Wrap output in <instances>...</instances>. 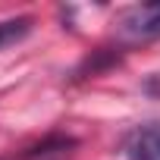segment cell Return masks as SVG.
Returning a JSON list of instances; mask_svg holds the SVG:
<instances>
[{
	"mask_svg": "<svg viewBox=\"0 0 160 160\" xmlns=\"http://www.w3.org/2000/svg\"><path fill=\"white\" fill-rule=\"evenodd\" d=\"M28 32H32V19H28V16H19V19H7V22H0V50H3L7 44L22 41Z\"/></svg>",
	"mask_w": 160,
	"mask_h": 160,
	"instance_id": "obj_3",
	"label": "cell"
},
{
	"mask_svg": "<svg viewBox=\"0 0 160 160\" xmlns=\"http://www.w3.org/2000/svg\"><path fill=\"white\" fill-rule=\"evenodd\" d=\"M126 160H160V126L157 122H148L129 132Z\"/></svg>",
	"mask_w": 160,
	"mask_h": 160,
	"instance_id": "obj_2",
	"label": "cell"
},
{
	"mask_svg": "<svg viewBox=\"0 0 160 160\" xmlns=\"http://www.w3.org/2000/svg\"><path fill=\"white\" fill-rule=\"evenodd\" d=\"M119 28L129 38H141V41L160 38V3H138L126 10L119 16Z\"/></svg>",
	"mask_w": 160,
	"mask_h": 160,
	"instance_id": "obj_1",
	"label": "cell"
}]
</instances>
